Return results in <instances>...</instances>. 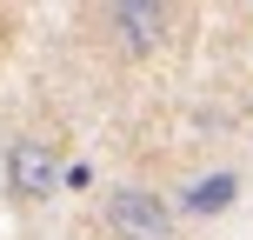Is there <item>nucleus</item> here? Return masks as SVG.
<instances>
[{
  "label": "nucleus",
  "instance_id": "nucleus-1",
  "mask_svg": "<svg viewBox=\"0 0 253 240\" xmlns=\"http://www.w3.org/2000/svg\"><path fill=\"white\" fill-rule=\"evenodd\" d=\"M60 187V153H53V140H40V134H20L7 147V193L13 200H47V193Z\"/></svg>",
  "mask_w": 253,
  "mask_h": 240
},
{
  "label": "nucleus",
  "instance_id": "nucleus-2",
  "mask_svg": "<svg viewBox=\"0 0 253 240\" xmlns=\"http://www.w3.org/2000/svg\"><path fill=\"white\" fill-rule=\"evenodd\" d=\"M107 227L120 240H173V214H167V200L147 193V187H114L107 193Z\"/></svg>",
  "mask_w": 253,
  "mask_h": 240
},
{
  "label": "nucleus",
  "instance_id": "nucleus-3",
  "mask_svg": "<svg viewBox=\"0 0 253 240\" xmlns=\"http://www.w3.org/2000/svg\"><path fill=\"white\" fill-rule=\"evenodd\" d=\"M107 34L126 53H153L167 40V7H153V0H114L107 7Z\"/></svg>",
  "mask_w": 253,
  "mask_h": 240
},
{
  "label": "nucleus",
  "instance_id": "nucleus-4",
  "mask_svg": "<svg viewBox=\"0 0 253 240\" xmlns=\"http://www.w3.org/2000/svg\"><path fill=\"white\" fill-rule=\"evenodd\" d=\"M233 193H240V174H200V180L187 187V200H180V207L207 220V214H227V207H233Z\"/></svg>",
  "mask_w": 253,
  "mask_h": 240
}]
</instances>
